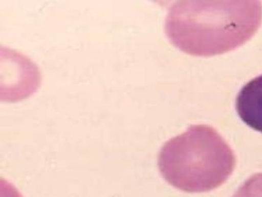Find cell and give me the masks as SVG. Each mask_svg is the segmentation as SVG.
<instances>
[{"mask_svg": "<svg viewBox=\"0 0 262 197\" xmlns=\"http://www.w3.org/2000/svg\"><path fill=\"white\" fill-rule=\"evenodd\" d=\"M260 1L175 2L165 19V33L183 52L212 56L233 51L260 28Z\"/></svg>", "mask_w": 262, "mask_h": 197, "instance_id": "1", "label": "cell"}, {"mask_svg": "<svg viewBox=\"0 0 262 197\" xmlns=\"http://www.w3.org/2000/svg\"><path fill=\"white\" fill-rule=\"evenodd\" d=\"M233 197H262V173L252 175Z\"/></svg>", "mask_w": 262, "mask_h": 197, "instance_id": "4", "label": "cell"}, {"mask_svg": "<svg viewBox=\"0 0 262 197\" xmlns=\"http://www.w3.org/2000/svg\"><path fill=\"white\" fill-rule=\"evenodd\" d=\"M236 110L244 123L262 133V75L242 88L236 99Z\"/></svg>", "mask_w": 262, "mask_h": 197, "instance_id": "3", "label": "cell"}, {"mask_svg": "<svg viewBox=\"0 0 262 197\" xmlns=\"http://www.w3.org/2000/svg\"><path fill=\"white\" fill-rule=\"evenodd\" d=\"M236 159L225 139L212 127L190 126L160 149L158 166L166 182L190 193L206 192L226 182Z\"/></svg>", "mask_w": 262, "mask_h": 197, "instance_id": "2", "label": "cell"}]
</instances>
